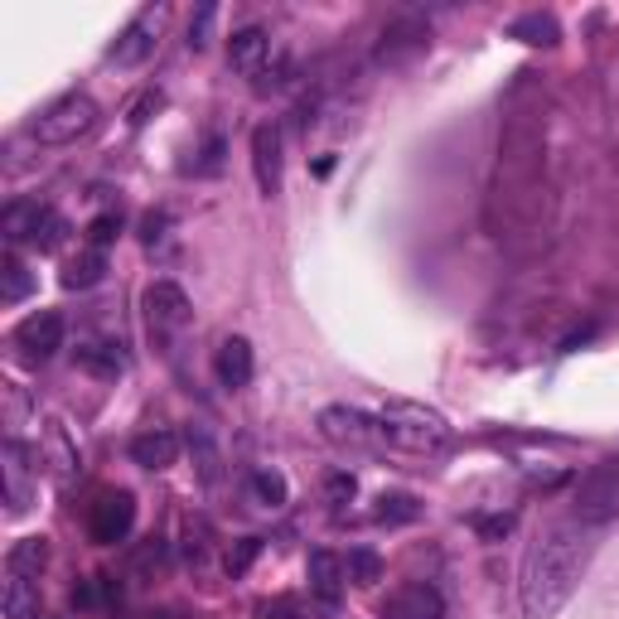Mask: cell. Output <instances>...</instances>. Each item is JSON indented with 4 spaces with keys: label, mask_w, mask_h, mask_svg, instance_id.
Here are the masks:
<instances>
[{
    "label": "cell",
    "mask_w": 619,
    "mask_h": 619,
    "mask_svg": "<svg viewBox=\"0 0 619 619\" xmlns=\"http://www.w3.org/2000/svg\"><path fill=\"white\" fill-rule=\"evenodd\" d=\"M543 146H547V116L543 102L533 97L528 83L504 107V126H498V161H494V184L489 204H484V223L498 243H523L537 237V218H543Z\"/></svg>",
    "instance_id": "6da1fadb"
},
{
    "label": "cell",
    "mask_w": 619,
    "mask_h": 619,
    "mask_svg": "<svg viewBox=\"0 0 619 619\" xmlns=\"http://www.w3.org/2000/svg\"><path fill=\"white\" fill-rule=\"evenodd\" d=\"M596 557V533L586 523H561L547 528L523 557V576H518V605L523 619H551L566 600L576 596L586 566Z\"/></svg>",
    "instance_id": "7a4b0ae2"
},
{
    "label": "cell",
    "mask_w": 619,
    "mask_h": 619,
    "mask_svg": "<svg viewBox=\"0 0 619 619\" xmlns=\"http://www.w3.org/2000/svg\"><path fill=\"white\" fill-rule=\"evenodd\" d=\"M378 426H383L388 445L412 451V455H441V451L455 445L451 421H445L441 412H431V406H421V402H388L383 412H378Z\"/></svg>",
    "instance_id": "3957f363"
},
{
    "label": "cell",
    "mask_w": 619,
    "mask_h": 619,
    "mask_svg": "<svg viewBox=\"0 0 619 619\" xmlns=\"http://www.w3.org/2000/svg\"><path fill=\"white\" fill-rule=\"evenodd\" d=\"M92 126H97V102H92L87 92H69V97L49 102V107L34 116L30 136L39 146H73V141L87 136Z\"/></svg>",
    "instance_id": "277c9868"
},
{
    "label": "cell",
    "mask_w": 619,
    "mask_h": 619,
    "mask_svg": "<svg viewBox=\"0 0 619 619\" xmlns=\"http://www.w3.org/2000/svg\"><path fill=\"white\" fill-rule=\"evenodd\" d=\"M131 528H136V498H131L126 489H107L97 494V504L87 508V537L97 547H116L126 543Z\"/></svg>",
    "instance_id": "5b68a950"
},
{
    "label": "cell",
    "mask_w": 619,
    "mask_h": 619,
    "mask_svg": "<svg viewBox=\"0 0 619 619\" xmlns=\"http://www.w3.org/2000/svg\"><path fill=\"white\" fill-rule=\"evenodd\" d=\"M320 436L329 445H349V451H373L378 441H383V426H378V416L359 412V406H324L320 412Z\"/></svg>",
    "instance_id": "8992f818"
},
{
    "label": "cell",
    "mask_w": 619,
    "mask_h": 619,
    "mask_svg": "<svg viewBox=\"0 0 619 619\" xmlns=\"http://www.w3.org/2000/svg\"><path fill=\"white\" fill-rule=\"evenodd\" d=\"M378 619H445V596L431 581H402L378 600Z\"/></svg>",
    "instance_id": "52a82bcc"
},
{
    "label": "cell",
    "mask_w": 619,
    "mask_h": 619,
    "mask_svg": "<svg viewBox=\"0 0 619 619\" xmlns=\"http://www.w3.org/2000/svg\"><path fill=\"white\" fill-rule=\"evenodd\" d=\"M16 349H20V359H30V363H49L63 349V314H54V310L24 314L16 324Z\"/></svg>",
    "instance_id": "ba28073f"
},
{
    "label": "cell",
    "mask_w": 619,
    "mask_h": 619,
    "mask_svg": "<svg viewBox=\"0 0 619 619\" xmlns=\"http://www.w3.org/2000/svg\"><path fill=\"white\" fill-rule=\"evenodd\" d=\"M161 20L165 10H146L141 20H131L122 34H116V44L107 49V63L116 69H136V63H146L155 54V44H161Z\"/></svg>",
    "instance_id": "9c48e42d"
},
{
    "label": "cell",
    "mask_w": 619,
    "mask_h": 619,
    "mask_svg": "<svg viewBox=\"0 0 619 619\" xmlns=\"http://www.w3.org/2000/svg\"><path fill=\"white\" fill-rule=\"evenodd\" d=\"M141 306H146V320H151L155 334H175V329H184V324H189V314H194L189 296H184L175 281H155V286H146Z\"/></svg>",
    "instance_id": "30bf717a"
},
{
    "label": "cell",
    "mask_w": 619,
    "mask_h": 619,
    "mask_svg": "<svg viewBox=\"0 0 619 619\" xmlns=\"http://www.w3.org/2000/svg\"><path fill=\"white\" fill-rule=\"evenodd\" d=\"M615 508H619V465L610 460V465L590 470L581 479V489H576V513H581L586 523H596V518H605V513H615Z\"/></svg>",
    "instance_id": "8fae6325"
},
{
    "label": "cell",
    "mask_w": 619,
    "mask_h": 619,
    "mask_svg": "<svg viewBox=\"0 0 619 619\" xmlns=\"http://www.w3.org/2000/svg\"><path fill=\"white\" fill-rule=\"evenodd\" d=\"M252 169H257V189L276 199L281 194V131L271 122H261L252 131Z\"/></svg>",
    "instance_id": "7c38bea8"
},
{
    "label": "cell",
    "mask_w": 619,
    "mask_h": 619,
    "mask_svg": "<svg viewBox=\"0 0 619 619\" xmlns=\"http://www.w3.org/2000/svg\"><path fill=\"white\" fill-rule=\"evenodd\" d=\"M306 576H310V596L324 605V610H334L339 600H344V576H349V566L334 557V551H310V561H306Z\"/></svg>",
    "instance_id": "4fadbf2b"
},
{
    "label": "cell",
    "mask_w": 619,
    "mask_h": 619,
    "mask_svg": "<svg viewBox=\"0 0 619 619\" xmlns=\"http://www.w3.org/2000/svg\"><path fill=\"white\" fill-rule=\"evenodd\" d=\"M179 460V436L169 426H151L131 441V465L141 470H169Z\"/></svg>",
    "instance_id": "5bb4252c"
},
{
    "label": "cell",
    "mask_w": 619,
    "mask_h": 619,
    "mask_svg": "<svg viewBox=\"0 0 619 619\" xmlns=\"http://www.w3.org/2000/svg\"><path fill=\"white\" fill-rule=\"evenodd\" d=\"M267 59H271V34L261 30V24H247V30H237L233 39H228V63L237 73H261L267 69Z\"/></svg>",
    "instance_id": "9a60e30c"
},
{
    "label": "cell",
    "mask_w": 619,
    "mask_h": 619,
    "mask_svg": "<svg viewBox=\"0 0 619 619\" xmlns=\"http://www.w3.org/2000/svg\"><path fill=\"white\" fill-rule=\"evenodd\" d=\"M214 368H218V383H223V388H247V383H252V373H257L252 344H247L243 334L223 339V344H218V359H214Z\"/></svg>",
    "instance_id": "2e32d148"
},
{
    "label": "cell",
    "mask_w": 619,
    "mask_h": 619,
    "mask_svg": "<svg viewBox=\"0 0 619 619\" xmlns=\"http://www.w3.org/2000/svg\"><path fill=\"white\" fill-rule=\"evenodd\" d=\"M508 39L533 44V49H551V44H561V24H557V16H547V10H533V16H518L508 24Z\"/></svg>",
    "instance_id": "e0dca14e"
},
{
    "label": "cell",
    "mask_w": 619,
    "mask_h": 619,
    "mask_svg": "<svg viewBox=\"0 0 619 619\" xmlns=\"http://www.w3.org/2000/svg\"><path fill=\"white\" fill-rule=\"evenodd\" d=\"M44 566H49V543L44 537H20V543H10V551H6V571L10 576H30V581H39Z\"/></svg>",
    "instance_id": "ac0fdd59"
},
{
    "label": "cell",
    "mask_w": 619,
    "mask_h": 619,
    "mask_svg": "<svg viewBox=\"0 0 619 619\" xmlns=\"http://www.w3.org/2000/svg\"><path fill=\"white\" fill-rule=\"evenodd\" d=\"M373 518L383 523V528H406V523H416V518H421V498H416V494H406V489L378 494Z\"/></svg>",
    "instance_id": "d6986e66"
},
{
    "label": "cell",
    "mask_w": 619,
    "mask_h": 619,
    "mask_svg": "<svg viewBox=\"0 0 619 619\" xmlns=\"http://www.w3.org/2000/svg\"><path fill=\"white\" fill-rule=\"evenodd\" d=\"M0 605H6V619H34L39 615V581L6 571V596H0Z\"/></svg>",
    "instance_id": "ffe728a7"
},
{
    "label": "cell",
    "mask_w": 619,
    "mask_h": 619,
    "mask_svg": "<svg viewBox=\"0 0 619 619\" xmlns=\"http://www.w3.org/2000/svg\"><path fill=\"white\" fill-rule=\"evenodd\" d=\"M39 214H44V204H39V199L10 204L6 214H0V233H6V243H30L34 228H39Z\"/></svg>",
    "instance_id": "44dd1931"
},
{
    "label": "cell",
    "mask_w": 619,
    "mask_h": 619,
    "mask_svg": "<svg viewBox=\"0 0 619 619\" xmlns=\"http://www.w3.org/2000/svg\"><path fill=\"white\" fill-rule=\"evenodd\" d=\"M34 296V276L24 271V261L16 252H6L0 257V300L6 306H20V300H30Z\"/></svg>",
    "instance_id": "7402d4cb"
},
{
    "label": "cell",
    "mask_w": 619,
    "mask_h": 619,
    "mask_svg": "<svg viewBox=\"0 0 619 619\" xmlns=\"http://www.w3.org/2000/svg\"><path fill=\"white\" fill-rule=\"evenodd\" d=\"M102 276H107V257L87 247L83 257H73L69 267H63V286H69V291H87V286H97Z\"/></svg>",
    "instance_id": "603a6c76"
},
{
    "label": "cell",
    "mask_w": 619,
    "mask_h": 619,
    "mask_svg": "<svg viewBox=\"0 0 619 619\" xmlns=\"http://www.w3.org/2000/svg\"><path fill=\"white\" fill-rule=\"evenodd\" d=\"M78 363H83L87 373H97V378H116L126 368V359L116 353V344H97V339H92V344H78Z\"/></svg>",
    "instance_id": "cb8c5ba5"
},
{
    "label": "cell",
    "mask_w": 619,
    "mask_h": 619,
    "mask_svg": "<svg viewBox=\"0 0 619 619\" xmlns=\"http://www.w3.org/2000/svg\"><path fill=\"white\" fill-rule=\"evenodd\" d=\"M116 596H122V586H116L112 576H92V581L73 590V605L78 610H107V605H116Z\"/></svg>",
    "instance_id": "d4e9b609"
},
{
    "label": "cell",
    "mask_w": 619,
    "mask_h": 619,
    "mask_svg": "<svg viewBox=\"0 0 619 619\" xmlns=\"http://www.w3.org/2000/svg\"><path fill=\"white\" fill-rule=\"evenodd\" d=\"M63 237H69V223H63L59 208L44 204V214H39V228H34V237H30V247H34V252H59Z\"/></svg>",
    "instance_id": "484cf974"
},
{
    "label": "cell",
    "mask_w": 619,
    "mask_h": 619,
    "mask_svg": "<svg viewBox=\"0 0 619 619\" xmlns=\"http://www.w3.org/2000/svg\"><path fill=\"white\" fill-rule=\"evenodd\" d=\"M344 566H349V581H353V586H373V581H383V557H378L373 547H353Z\"/></svg>",
    "instance_id": "4316f807"
},
{
    "label": "cell",
    "mask_w": 619,
    "mask_h": 619,
    "mask_svg": "<svg viewBox=\"0 0 619 619\" xmlns=\"http://www.w3.org/2000/svg\"><path fill=\"white\" fill-rule=\"evenodd\" d=\"M252 498L261 508H281L286 504V479L276 470H257L252 474Z\"/></svg>",
    "instance_id": "83f0119b"
},
{
    "label": "cell",
    "mask_w": 619,
    "mask_h": 619,
    "mask_svg": "<svg viewBox=\"0 0 619 619\" xmlns=\"http://www.w3.org/2000/svg\"><path fill=\"white\" fill-rule=\"evenodd\" d=\"M44 436H49V455H54V465H59L63 474H73L78 451L69 445V436H63V421H49V426H44Z\"/></svg>",
    "instance_id": "f1b7e54d"
},
{
    "label": "cell",
    "mask_w": 619,
    "mask_h": 619,
    "mask_svg": "<svg viewBox=\"0 0 619 619\" xmlns=\"http://www.w3.org/2000/svg\"><path fill=\"white\" fill-rule=\"evenodd\" d=\"M116 233H122V218H116V214H97L87 223V247H92V252H107V247L116 243Z\"/></svg>",
    "instance_id": "f546056e"
},
{
    "label": "cell",
    "mask_w": 619,
    "mask_h": 619,
    "mask_svg": "<svg viewBox=\"0 0 619 619\" xmlns=\"http://www.w3.org/2000/svg\"><path fill=\"white\" fill-rule=\"evenodd\" d=\"M353 494H359V484H353V474H349V470H334V474H324V504L344 508Z\"/></svg>",
    "instance_id": "4dcf8cb0"
},
{
    "label": "cell",
    "mask_w": 619,
    "mask_h": 619,
    "mask_svg": "<svg viewBox=\"0 0 619 619\" xmlns=\"http://www.w3.org/2000/svg\"><path fill=\"white\" fill-rule=\"evenodd\" d=\"M257 557H261V537H243V543L228 551V576H243Z\"/></svg>",
    "instance_id": "1f68e13d"
},
{
    "label": "cell",
    "mask_w": 619,
    "mask_h": 619,
    "mask_svg": "<svg viewBox=\"0 0 619 619\" xmlns=\"http://www.w3.org/2000/svg\"><path fill=\"white\" fill-rule=\"evenodd\" d=\"M214 20H218V6H199V16L189 20V44L194 49L208 44V34H214Z\"/></svg>",
    "instance_id": "d6a6232c"
},
{
    "label": "cell",
    "mask_w": 619,
    "mask_h": 619,
    "mask_svg": "<svg viewBox=\"0 0 619 619\" xmlns=\"http://www.w3.org/2000/svg\"><path fill=\"white\" fill-rule=\"evenodd\" d=\"M474 533H479V537H508L513 533V513H498V518H474Z\"/></svg>",
    "instance_id": "836d02e7"
},
{
    "label": "cell",
    "mask_w": 619,
    "mask_h": 619,
    "mask_svg": "<svg viewBox=\"0 0 619 619\" xmlns=\"http://www.w3.org/2000/svg\"><path fill=\"white\" fill-rule=\"evenodd\" d=\"M155 107H161V92H146V97H141L136 107H131V126H146Z\"/></svg>",
    "instance_id": "e575fe53"
},
{
    "label": "cell",
    "mask_w": 619,
    "mask_h": 619,
    "mask_svg": "<svg viewBox=\"0 0 619 619\" xmlns=\"http://www.w3.org/2000/svg\"><path fill=\"white\" fill-rule=\"evenodd\" d=\"M141 237H146V243H155V237H161V228H165V214H146V223H141Z\"/></svg>",
    "instance_id": "d590c367"
},
{
    "label": "cell",
    "mask_w": 619,
    "mask_h": 619,
    "mask_svg": "<svg viewBox=\"0 0 619 619\" xmlns=\"http://www.w3.org/2000/svg\"><path fill=\"white\" fill-rule=\"evenodd\" d=\"M267 619H296V605H276V610H267Z\"/></svg>",
    "instance_id": "8d00e7d4"
},
{
    "label": "cell",
    "mask_w": 619,
    "mask_h": 619,
    "mask_svg": "<svg viewBox=\"0 0 619 619\" xmlns=\"http://www.w3.org/2000/svg\"><path fill=\"white\" fill-rule=\"evenodd\" d=\"M34 619H54V615H34Z\"/></svg>",
    "instance_id": "74e56055"
}]
</instances>
